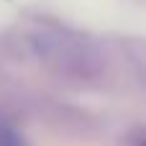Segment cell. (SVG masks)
Returning <instances> with one entry per match:
<instances>
[{
	"label": "cell",
	"mask_w": 146,
	"mask_h": 146,
	"mask_svg": "<svg viewBox=\"0 0 146 146\" xmlns=\"http://www.w3.org/2000/svg\"><path fill=\"white\" fill-rule=\"evenodd\" d=\"M0 146H26V139L13 128L0 126Z\"/></svg>",
	"instance_id": "1"
}]
</instances>
